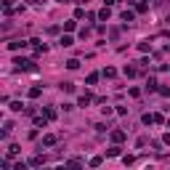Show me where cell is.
Segmentation results:
<instances>
[{"label":"cell","mask_w":170,"mask_h":170,"mask_svg":"<svg viewBox=\"0 0 170 170\" xmlns=\"http://www.w3.org/2000/svg\"><path fill=\"white\" fill-rule=\"evenodd\" d=\"M66 66H69V69H77L80 61H77V59H69V61H66Z\"/></svg>","instance_id":"7a4b0ae2"},{"label":"cell","mask_w":170,"mask_h":170,"mask_svg":"<svg viewBox=\"0 0 170 170\" xmlns=\"http://www.w3.org/2000/svg\"><path fill=\"white\" fill-rule=\"evenodd\" d=\"M43 144H45V146H53V144H56V136H45V138H43Z\"/></svg>","instance_id":"6da1fadb"},{"label":"cell","mask_w":170,"mask_h":170,"mask_svg":"<svg viewBox=\"0 0 170 170\" xmlns=\"http://www.w3.org/2000/svg\"><path fill=\"white\" fill-rule=\"evenodd\" d=\"M19 154V146H8V157H16Z\"/></svg>","instance_id":"277c9868"},{"label":"cell","mask_w":170,"mask_h":170,"mask_svg":"<svg viewBox=\"0 0 170 170\" xmlns=\"http://www.w3.org/2000/svg\"><path fill=\"white\" fill-rule=\"evenodd\" d=\"M112 138H114V141H122L125 133H122V130H114V133H112Z\"/></svg>","instance_id":"3957f363"}]
</instances>
